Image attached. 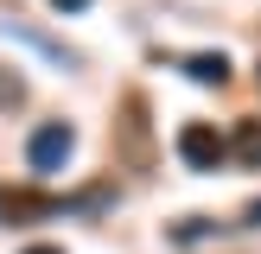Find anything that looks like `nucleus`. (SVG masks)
<instances>
[{
  "instance_id": "1",
  "label": "nucleus",
  "mask_w": 261,
  "mask_h": 254,
  "mask_svg": "<svg viewBox=\"0 0 261 254\" xmlns=\"http://www.w3.org/2000/svg\"><path fill=\"white\" fill-rule=\"evenodd\" d=\"M178 159H185L191 172H217V165L229 159V140L217 134L211 121H185L178 127Z\"/></svg>"
},
{
  "instance_id": "2",
  "label": "nucleus",
  "mask_w": 261,
  "mask_h": 254,
  "mask_svg": "<svg viewBox=\"0 0 261 254\" xmlns=\"http://www.w3.org/2000/svg\"><path fill=\"white\" fill-rule=\"evenodd\" d=\"M70 146H76V134H70V127H64V121H45L32 140H25V165H32L38 178H51V172H64Z\"/></svg>"
},
{
  "instance_id": "3",
  "label": "nucleus",
  "mask_w": 261,
  "mask_h": 254,
  "mask_svg": "<svg viewBox=\"0 0 261 254\" xmlns=\"http://www.w3.org/2000/svg\"><path fill=\"white\" fill-rule=\"evenodd\" d=\"M58 210V197H38V190H7L0 197V216L7 223H25V216H51Z\"/></svg>"
},
{
  "instance_id": "4",
  "label": "nucleus",
  "mask_w": 261,
  "mask_h": 254,
  "mask_svg": "<svg viewBox=\"0 0 261 254\" xmlns=\"http://www.w3.org/2000/svg\"><path fill=\"white\" fill-rule=\"evenodd\" d=\"M185 76H191V83H217V89H223L229 83V57H223V51H198V57H185Z\"/></svg>"
},
{
  "instance_id": "5",
  "label": "nucleus",
  "mask_w": 261,
  "mask_h": 254,
  "mask_svg": "<svg viewBox=\"0 0 261 254\" xmlns=\"http://www.w3.org/2000/svg\"><path fill=\"white\" fill-rule=\"evenodd\" d=\"M229 152H236L242 165H261V121H242L236 140H229Z\"/></svg>"
},
{
  "instance_id": "6",
  "label": "nucleus",
  "mask_w": 261,
  "mask_h": 254,
  "mask_svg": "<svg viewBox=\"0 0 261 254\" xmlns=\"http://www.w3.org/2000/svg\"><path fill=\"white\" fill-rule=\"evenodd\" d=\"M19 102H25V83L7 70V64H0V108H19Z\"/></svg>"
},
{
  "instance_id": "7",
  "label": "nucleus",
  "mask_w": 261,
  "mask_h": 254,
  "mask_svg": "<svg viewBox=\"0 0 261 254\" xmlns=\"http://www.w3.org/2000/svg\"><path fill=\"white\" fill-rule=\"evenodd\" d=\"M51 7H58V13H83L89 0H51Z\"/></svg>"
},
{
  "instance_id": "8",
  "label": "nucleus",
  "mask_w": 261,
  "mask_h": 254,
  "mask_svg": "<svg viewBox=\"0 0 261 254\" xmlns=\"http://www.w3.org/2000/svg\"><path fill=\"white\" fill-rule=\"evenodd\" d=\"M25 254H64V248H51V241H38V248H25Z\"/></svg>"
}]
</instances>
